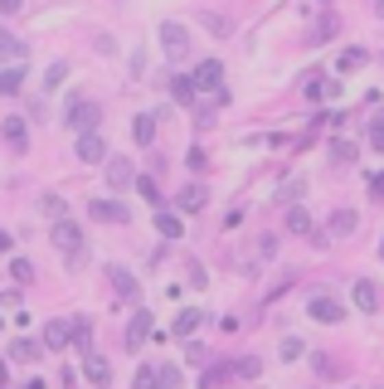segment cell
<instances>
[{"label":"cell","instance_id":"obj_1","mask_svg":"<svg viewBox=\"0 0 384 389\" xmlns=\"http://www.w3.org/2000/svg\"><path fill=\"white\" fill-rule=\"evenodd\" d=\"M73 132H97V122H102V107L93 102V97H73L69 102V117H64Z\"/></svg>","mask_w":384,"mask_h":389},{"label":"cell","instance_id":"obj_2","mask_svg":"<svg viewBox=\"0 0 384 389\" xmlns=\"http://www.w3.org/2000/svg\"><path fill=\"white\" fill-rule=\"evenodd\" d=\"M190 78H195V88H200V93H214L219 102L229 97V93H224V64H219V59H204Z\"/></svg>","mask_w":384,"mask_h":389},{"label":"cell","instance_id":"obj_3","mask_svg":"<svg viewBox=\"0 0 384 389\" xmlns=\"http://www.w3.org/2000/svg\"><path fill=\"white\" fill-rule=\"evenodd\" d=\"M160 49H166V59H185V54H190V30L185 25H176V20H166V25H160Z\"/></svg>","mask_w":384,"mask_h":389},{"label":"cell","instance_id":"obj_4","mask_svg":"<svg viewBox=\"0 0 384 389\" xmlns=\"http://www.w3.org/2000/svg\"><path fill=\"white\" fill-rule=\"evenodd\" d=\"M307 316H311V321H321V326H336V321L346 316V307H341L331 292H316V297L307 302Z\"/></svg>","mask_w":384,"mask_h":389},{"label":"cell","instance_id":"obj_5","mask_svg":"<svg viewBox=\"0 0 384 389\" xmlns=\"http://www.w3.org/2000/svg\"><path fill=\"white\" fill-rule=\"evenodd\" d=\"M53 244H59L64 253H83V229L73 224V219L64 214V219H53V234H49Z\"/></svg>","mask_w":384,"mask_h":389},{"label":"cell","instance_id":"obj_6","mask_svg":"<svg viewBox=\"0 0 384 389\" xmlns=\"http://www.w3.org/2000/svg\"><path fill=\"white\" fill-rule=\"evenodd\" d=\"M88 219H97V224H127V204H117V200H88Z\"/></svg>","mask_w":384,"mask_h":389},{"label":"cell","instance_id":"obj_7","mask_svg":"<svg viewBox=\"0 0 384 389\" xmlns=\"http://www.w3.org/2000/svg\"><path fill=\"white\" fill-rule=\"evenodd\" d=\"M83 375H88L93 389H107V384H112V365H107L102 355H93V351H83Z\"/></svg>","mask_w":384,"mask_h":389},{"label":"cell","instance_id":"obj_8","mask_svg":"<svg viewBox=\"0 0 384 389\" xmlns=\"http://www.w3.org/2000/svg\"><path fill=\"white\" fill-rule=\"evenodd\" d=\"M102 156H107V141H102L97 132H78V161H83V165H97Z\"/></svg>","mask_w":384,"mask_h":389},{"label":"cell","instance_id":"obj_9","mask_svg":"<svg viewBox=\"0 0 384 389\" xmlns=\"http://www.w3.org/2000/svg\"><path fill=\"white\" fill-rule=\"evenodd\" d=\"M69 341H73V321H64V316H53V321L44 326V346H49V351H64Z\"/></svg>","mask_w":384,"mask_h":389},{"label":"cell","instance_id":"obj_10","mask_svg":"<svg viewBox=\"0 0 384 389\" xmlns=\"http://www.w3.org/2000/svg\"><path fill=\"white\" fill-rule=\"evenodd\" d=\"M146 336H151V311H132V321H127V351H141Z\"/></svg>","mask_w":384,"mask_h":389},{"label":"cell","instance_id":"obj_11","mask_svg":"<svg viewBox=\"0 0 384 389\" xmlns=\"http://www.w3.org/2000/svg\"><path fill=\"white\" fill-rule=\"evenodd\" d=\"M132 180H136V171H132V161H127V156L107 165V185H112V190H127Z\"/></svg>","mask_w":384,"mask_h":389},{"label":"cell","instance_id":"obj_12","mask_svg":"<svg viewBox=\"0 0 384 389\" xmlns=\"http://www.w3.org/2000/svg\"><path fill=\"white\" fill-rule=\"evenodd\" d=\"M25 88V64H10V69H0V97H15Z\"/></svg>","mask_w":384,"mask_h":389},{"label":"cell","instance_id":"obj_13","mask_svg":"<svg viewBox=\"0 0 384 389\" xmlns=\"http://www.w3.org/2000/svg\"><path fill=\"white\" fill-rule=\"evenodd\" d=\"M355 224H360V214H355V209H336V214H331V224H326V229H331L336 239H346V234H355Z\"/></svg>","mask_w":384,"mask_h":389},{"label":"cell","instance_id":"obj_14","mask_svg":"<svg viewBox=\"0 0 384 389\" xmlns=\"http://www.w3.org/2000/svg\"><path fill=\"white\" fill-rule=\"evenodd\" d=\"M132 137H136V146H151V141H156V113H136Z\"/></svg>","mask_w":384,"mask_h":389},{"label":"cell","instance_id":"obj_15","mask_svg":"<svg viewBox=\"0 0 384 389\" xmlns=\"http://www.w3.org/2000/svg\"><path fill=\"white\" fill-rule=\"evenodd\" d=\"M5 146H10V151H25V146H29L25 117H5Z\"/></svg>","mask_w":384,"mask_h":389},{"label":"cell","instance_id":"obj_16","mask_svg":"<svg viewBox=\"0 0 384 389\" xmlns=\"http://www.w3.org/2000/svg\"><path fill=\"white\" fill-rule=\"evenodd\" d=\"M355 307L360 311H374L379 307V287L370 283V277H360V283H355Z\"/></svg>","mask_w":384,"mask_h":389},{"label":"cell","instance_id":"obj_17","mask_svg":"<svg viewBox=\"0 0 384 389\" xmlns=\"http://www.w3.org/2000/svg\"><path fill=\"white\" fill-rule=\"evenodd\" d=\"M171 97L190 107V102L200 97V88H195V78H185V73H176V78H171Z\"/></svg>","mask_w":384,"mask_h":389},{"label":"cell","instance_id":"obj_18","mask_svg":"<svg viewBox=\"0 0 384 389\" xmlns=\"http://www.w3.org/2000/svg\"><path fill=\"white\" fill-rule=\"evenodd\" d=\"M0 59H15L20 64L25 59V39H15L10 30H0Z\"/></svg>","mask_w":384,"mask_h":389},{"label":"cell","instance_id":"obj_19","mask_svg":"<svg viewBox=\"0 0 384 389\" xmlns=\"http://www.w3.org/2000/svg\"><path fill=\"white\" fill-rule=\"evenodd\" d=\"M156 234H160V239H180V219L166 214V209H156Z\"/></svg>","mask_w":384,"mask_h":389},{"label":"cell","instance_id":"obj_20","mask_svg":"<svg viewBox=\"0 0 384 389\" xmlns=\"http://www.w3.org/2000/svg\"><path fill=\"white\" fill-rule=\"evenodd\" d=\"M132 185H136V195H141V200H146V204H156V209H160V185H156V180H151V176H136V180H132Z\"/></svg>","mask_w":384,"mask_h":389},{"label":"cell","instance_id":"obj_21","mask_svg":"<svg viewBox=\"0 0 384 389\" xmlns=\"http://www.w3.org/2000/svg\"><path fill=\"white\" fill-rule=\"evenodd\" d=\"M204 200H209L204 185H185V190H180V209H204Z\"/></svg>","mask_w":384,"mask_h":389},{"label":"cell","instance_id":"obj_22","mask_svg":"<svg viewBox=\"0 0 384 389\" xmlns=\"http://www.w3.org/2000/svg\"><path fill=\"white\" fill-rule=\"evenodd\" d=\"M287 234H311V214L307 209H287Z\"/></svg>","mask_w":384,"mask_h":389},{"label":"cell","instance_id":"obj_23","mask_svg":"<svg viewBox=\"0 0 384 389\" xmlns=\"http://www.w3.org/2000/svg\"><path fill=\"white\" fill-rule=\"evenodd\" d=\"M112 287H117L127 302H136V277H132V272H122V268H117V272H112Z\"/></svg>","mask_w":384,"mask_h":389},{"label":"cell","instance_id":"obj_24","mask_svg":"<svg viewBox=\"0 0 384 389\" xmlns=\"http://www.w3.org/2000/svg\"><path fill=\"white\" fill-rule=\"evenodd\" d=\"M156 384H160V389H180V370H176V365H160V370H156Z\"/></svg>","mask_w":384,"mask_h":389},{"label":"cell","instance_id":"obj_25","mask_svg":"<svg viewBox=\"0 0 384 389\" xmlns=\"http://www.w3.org/2000/svg\"><path fill=\"white\" fill-rule=\"evenodd\" d=\"M69 78V64H49V78H44V93H53V88H59Z\"/></svg>","mask_w":384,"mask_h":389},{"label":"cell","instance_id":"obj_26","mask_svg":"<svg viewBox=\"0 0 384 389\" xmlns=\"http://www.w3.org/2000/svg\"><path fill=\"white\" fill-rule=\"evenodd\" d=\"M39 209H44L49 219H64V195H44V200H39Z\"/></svg>","mask_w":384,"mask_h":389},{"label":"cell","instance_id":"obj_27","mask_svg":"<svg viewBox=\"0 0 384 389\" xmlns=\"http://www.w3.org/2000/svg\"><path fill=\"white\" fill-rule=\"evenodd\" d=\"M195 326H200V311H180V316H176V336H190Z\"/></svg>","mask_w":384,"mask_h":389},{"label":"cell","instance_id":"obj_28","mask_svg":"<svg viewBox=\"0 0 384 389\" xmlns=\"http://www.w3.org/2000/svg\"><path fill=\"white\" fill-rule=\"evenodd\" d=\"M365 64V49H346L341 54V73H350V69H360Z\"/></svg>","mask_w":384,"mask_h":389},{"label":"cell","instance_id":"obj_29","mask_svg":"<svg viewBox=\"0 0 384 389\" xmlns=\"http://www.w3.org/2000/svg\"><path fill=\"white\" fill-rule=\"evenodd\" d=\"M10 277H15V283H34V268H29L25 258H15V263H10Z\"/></svg>","mask_w":384,"mask_h":389},{"label":"cell","instance_id":"obj_30","mask_svg":"<svg viewBox=\"0 0 384 389\" xmlns=\"http://www.w3.org/2000/svg\"><path fill=\"white\" fill-rule=\"evenodd\" d=\"M39 355V346H29V341H15L10 346V360H34Z\"/></svg>","mask_w":384,"mask_h":389},{"label":"cell","instance_id":"obj_31","mask_svg":"<svg viewBox=\"0 0 384 389\" xmlns=\"http://www.w3.org/2000/svg\"><path fill=\"white\" fill-rule=\"evenodd\" d=\"M302 351H307V346H302L297 336H287V341H283V360H302Z\"/></svg>","mask_w":384,"mask_h":389},{"label":"cell","instance_id":"obj_32","mask_svg":"<svg viewBox=\"0 0 384 389\" xmlns=\"http://www.w3.org/2000/svg\"><path fill=\"white\" fill-rule=\"evenodd\" d=\"M370 146L384 151V117H374V127H370Z\"/></svg>","mask_w":384,"mask_h":389},{"label":"cell","instance_id":"obj_33","mask_svg":"<svg viewBox=\"0 0 384 389\" xmlns=\"http://www.w3.org/2000/svg\"><path fill=\"white\" fill-rule=\"evenodd\" d=\"M73 341H78V346L93 341V326H88V321H73Z\"/></svg>","mask_w":384,"mask_h":389},{"label":"cell","instance_id":"obj_34","mask_svg":"<svg viewBox=\"0 0 384 389\" xmlns=\"http://www.w3.org/2000/svg\"><path fill=\"white\" fill-rule=\"evenodd\" d=\"M331 156H336V161H355V146H350V141H336Z\"/></svg>","mask_w":384,"mask_h":389},{"label":"cell","instance_id":"obj_35","mask_svg":"<svg viewBox=\"0 0 384 389\" xmlns=\"http://www.w3.org/2000/svg\"><path fill=\"white\" fill-rule=\"evenodd\" d=\"M258 370H263V365H258V360H239V365H234V375H243V379H253V375H258Z\"/></svg>","mask_w":384,"mask_h":389},{"label":"cell","instance_id":"obj_36","mask_svg":"<svg viewBox=\"0 0 384 389\" xmlns=\"http://www.w3.org/2000/svg\"><path fill=\"white\" fill-rule=\"evenodd\" d=\"M297 195H302V180H287V185L278 190V200H297Z\"/></svg>","mask_w":384,"mask_h":389},{"label":"cell","instance_id":"obj_37","mask_svg":"<svg viewBox=\"0 0 384 389\" xmlns=\"http://www.w3.org/2000/svg\"><path fill=\"white\" fill-rule=\"evenodd\" d=\"M136 389H156V370H151V365L136 375Z\"/></svg>","mask_w":384,"mask_h":389},{"label":"cell","instance_id":"obj_38","mask_svg":"<svg viewBox=\"0 0 384 389\" xmlns=\"http://www.w3.org/2000/svg\"><path fill=\"white\" fill-rule=\"evenodd\" d=\"M20 5H25V0H0V15H15Z\"/></svg>","mask_w":384,"mask_h":389},{"label":"cell","instance_id":"obj_39","mask_svg":"<svg viewBox=\"0 0 384 389\" xmlns=\"http://www.w3.org/2000/svg\"><path fill=\"white\" fill-rule=\"evenodd\" d=\"M370 195H384V171H379V176L370 180Z\"/></svg>","mask_w":384,"mask_h":389},{"label":"cell","instance_id":"obj_40","mask_svg":"<svg viewBox=\"0 0 384 389\" xmlns=\"http://www.w3.org/2000/svg\"><path fill=\"white\" fill-rule=\"evenodd\" d=\"M10 244H15V239H10L5 229H0V253H10Z\"/></svg>","mask_w":384,"mask_h":389},{"label":"cell","instance_id":"obj_41","mask_svg":"<svg viewBox=\"0 0 384 389\" xmlns=\"http://www.w3.org/2000/svg\"><path fill=\"white\" fill-rule=\"evenodd\" d=\"M379 263H384V244H379Z\"/></svg>","mask_w":384,"mask_h":389},{"label":"cell","instance_id":"obj_42","mask_svg":"<svg viewBox=\"0 0 384 389\" xmlns=\"http://www.w3.org/2000/svg\"><path fill=\"white\" fill-rule=\"evenodd\" d=\"M379 15H384V0H379Z\"/></svg>","mask_w":384,"mask_h":389}]
</instances>
